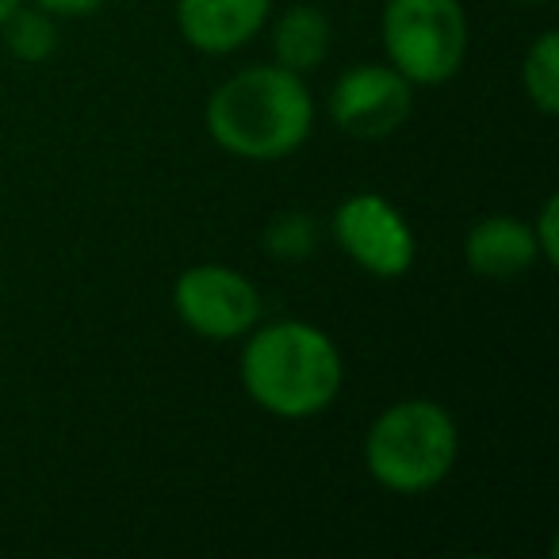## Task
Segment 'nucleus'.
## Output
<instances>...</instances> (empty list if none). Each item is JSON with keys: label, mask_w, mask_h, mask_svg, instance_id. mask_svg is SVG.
Instances as JSON below:
<instances>
[{"label": "nucleus", "mask_w": 559, "mask_h": 559, "mask_svg": "<svg viewBox=\"0 0 559 559\" xmlns=\"http://www.w3.org/2000/svg\"><path fill=\"white\" fill-rule=\"evenodd\" d=\"M207 134L241 162H280L296 154L314 127V100L304 78L284 66L234 73L207 100Z\"/></svg>", "instance_id": "1"}, {"label": "nucleus", "mask_w": 559, "mask_h": 559, "mask_svg": "<svg viewBox=\"0 0 559 559\" xmlns=\"http://www.w3.org/2000/svg\"><path fill=\"white\" fill-rule=\"evenodd\" d=\"M241 349V388L264 414L304 421L322 414L345 383V365L330 334L311 322H272L249 330Z\"/></svg>", "instance_id": "2"}, {"label": "nucleus", "mask_w": 559, "mask_h": 559, "mask_svg": "<svg viewBox=\"0 0 559 559\" xmlns=\"http://www.w3.org/2000/svg\"><path fill=\"white\" fill-rule=\"evenodd\" d=\"M460 452L452 414L429 399H403L372 421L365 437V467L395 495H421L449 479Z\"/></svg>", "instance_id": "3"}, {"label": "nucleus", "mask_w": 559, "mask_h": 559, "mask_svg": "<svg viewBox=\"0 0 559 559\" xmlns=\"http://www.w3.org/2000/svg\"><path fill=\"white\" fill-rule=\"evenodd\" d=\"M383 50L411 85H444L467 58V16L460 0H388Z\"/></svg>", "instance_id": "4"}, {"label": "nucleus", "mask_w": 559, "mask_h": 559, "mask_svg": "<svg viewBox=\"0 0 559 559\" xmlns=\"http://www.w3.org/2000/svg\"><path fill=\"white\" fill-rule=\"evenodd\" d=\"M173 311L207 342H238L261 322V296L226 264H192L173 284Z\"/></svg>", "instance_id": "5"}, {"label": "nucleus", "mask_w": 559, "mask_h": 559, "mask_svg": "<svg viewBox=\"0 0 559 559\" xmlns=\"http://www.w3.org/2000/svg\"><path fill=\"white\" fill-rule=\"evenodd\" d=\"M334 238L368 276L395 280L414 264V230L380 192H357L334 211Z\"/></svg>", "instance_id": "6"}, {"label": "nucleus", "mask_w": 559, "mask_h": 559, "mask_svg": "<svg viewBox=\"0 0 559 559\" xmlns=\"http://www.w3.org/2000/svg\"><path fill=\"white\" fill-rule=\"evenodd\" d=\"M414 85L391 66H353L330 93V119L353 139H388L411 119Z\"/></svg>", "instance_id": "7"}, {"label": "nucleus", "mask_w": 559, "mask_h": 559, "mask_svg": "<svg viewBox=\"0 0 559 559\" xmlns=\"http://www.w3.org/2000/svg\"><path fill=\"white\" fill-rule=\"evenodd\" d=\"M272 0H177V27L200 55H234L269 20Z\"/></svg>", "instance_id": "8"}, {"label": "nucleus", "mask_w": 559, "mask_h": 559, "mask_svg": "<svg viewBox=\"0 0 559 559\" xmlns=\"http://www.w3.org/2000/svg\"><path fill=\"white\" fill-rule=\"evenodd\" d=\"M464 261L475 276L487 280H510L521 276L540 261L533 226L521 223L513 215H487L467 230L464 241Z\"/></svg>", "instance_id": "9"}, {"label": "nucleus", "mask_w": 559, "mask_h": 559, "mask_svg": "<svg viewBox=\"0 0 559 559\" xmlns=\"http://www.w3.org/2000/svg\"><path fill=\"white\" fill-rule=\"evenodd\" d=\"M272 55H276V66L292 73H311L314 66L326 62L330 55V20L322 9L314 4H296L272 27Z\"/></svg>", "instance_id": "10"}, {"label": "nucleus", "mask_w": 559, "mask_h": 559, "mask_svg": "<svg viewBox=\"0 0 559 559\" xmlns=\"http://www.w3.org/2000/svg\"><path fill=\"white\" fill-rule=\"evenodd\" d=\"M521 85L525 96L540 116H556L559 111V35L544 32L540 39L528 47L525 66H521Z\"/></svg>", "instance_id": "11"}, {"label": "nucleus", "mask_w": 559, "mask_h": 559, "mask_svg": "<svg viewBox=\"0 0 559 559\" xmlns=\"http://www.w3.org/2000/svg\"><path fill=\"white\" fill-rule=\"evenodd\" d=\"M0 35H4V47H9L20 62H47L58 50L55 16L43 9H24V4H20V9L0 24Z\"/></svg>", "instance_id": "12"}, {"label": "nucleus", "mask_w": 559, "mask_h": 559, "mask_svg": "<svg viewBox=\"0 0 559 559\" xmlns=\"http://www.w3.org/2000/svg\"><path fill=\"white\" fill-rule=\"evenodd\" d=\"M264 249L276 261H304L314 249V226L304 211H280L264 230Z\"/></svg>", "instance_id": "13"}, {"label": "nucleus", "mask_w": 559, "mask_h": 559, "mask_svg": "<svg viewBox=\"0 0 559 559\" xmlns=\"http://www.w3.org/2000/svg\"><path fill=\"white\" fill-rule=\"evenodd\" d=\"M533 238H536V249H540V261H548V264H556L559 261V238H556V226H559V200L556 195H548L544 200V207H540V215L533 218Z\"/></svg>", "instance_id": "14"}, {"label": "nucleus", "mask_w": 559, "mask_h": 559, "mask_svg": "<svg viewBox=\"0 0 559 559\" xmlns=\"http://www.w3.org/2000/svg\"><path fill=\"white\" fill-rule=\"evenodd\" d=\"M108 0H35V9L50 12V16H93Z\"/></svg>", "instance_id": "15"}, {"label": "nucleus", "mask_w": 559, "mask_h": 559, "mask_svg": "<svg viewBox=\"0 0 559 559\" xmlns=\"http://www.w3.org/2000/svg\"><path fill=\"white\" fill-rule=\"evenodd\" d=\"M20 4H24V0H0V24H4V20H9L12 12L20 9Z\"/></svg>", "instance_id": "16"}, {"label": "nucleus", "mask_w": 559, "mask_h": 559, "mask_svg": "<svg viewBox=\"0 0 559 559\" xmlns=\"http://www.w3.org/2000/svg\"><path fill=\"white\" fill-rule=\"evenodd\" d=\"M518 4H548V0H518Z\"/></svg>", "instance_id": "17"}]
</instances>
